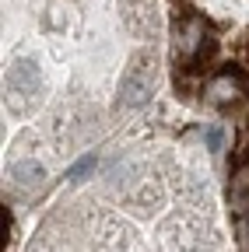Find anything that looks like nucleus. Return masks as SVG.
Returning <instances> with one entry per match:
<instances>
[{"label": "nucleus", "instance_id": "7ed1b4c3", "mask_svg": "<svg viewBox=\"0 0 249 252\" xmlns=\"http://www.w3.org/2000/svg\"><path fill=\"white\" fill-rule=\"evenodd\" d=\"M4 91H7V102L14 112H25L39 98V67L32 60H18L14 67L4 77Z\"/></svg>", "mask_w": 249, "mask_h": 252}, {"label": "nucleus", "instance_id": "20e7f679", "mask_svg": "<svg viewBox=\"0 0 249 252\" xmlns=\"http://www.w3.org/2000/svg\"><path fill=\"white\" fill-rule=\"evenodd\" d=\"M204 94H207L211 105H235L242 94H246V81L235 70H221V74H214L204 84Z\"/></svg>", "mask_w": 249, "mask_h": 252}, {"label": "nucleus", "instance_id": "9d476101", "mask_svg": "<svg viewBox=\"0 0 249 252\" xmlns=\"http://www.w3.org/2000/svg\"><path fill=\"white\" fill-rule=\"evenodd\" d=\"M176 196H179L182 203H200V196H204L200 179H193V175H176Z\"/></svg>", "mask_w": 249, "mask_h": 252}, {"label": "nucleus", "instance_id": "ddd939ff", "mask_svg": "<svg viewBox=\"0 0 249 252\" xmlns=\"http://www.w3.org/2000/svg\"><path fill=\"white\" fill-rule=\"evenodd\" d=\"M0 238H4V245H7V238H11V214H7V207L0 210Z\"/></svg>", "mask_w": 249, "mask_h": 252}, {"label": "nucleus", "instance_id": "0eeeda50", "mask_svg": "<svg viewBox=\"0 0 249 252\" xmlns=\"http://www.w3.org/2000/svg\"><path fill=\"white\" fill-rule=\"evenodd\" d=\"M11 179H14V186L21 193H36L46 182V168L39 161H18V165H11Z\"/></svg>", "mask_w": 249, "mask_h": 252}, {"label": "nucleus", "instance_id": "f03ea898", "mask_svg": "<svg viewBox=\"0 0 249 252\" xmlns=\"http://www.w3.org/2000/svg\"><path fill=\"white\" fill-rule=\"evenodd\" d=\"M151 84H154V56L151 53H137L130 60V67L123 70L119 77V94H116V102L123 109H137L147 102V94H151Z\"/></svg>", "mask_w": 249, "mask_h": 252}, {"label": "nucleus", "instance_id": "6e6552de", "mask_svg": "<svg viewBox=\"0 0 249 252\" xmlns=\"http://www.w3.org/2000/svg\"><path fill=\"white\" fill-rule=\"evenodd\" d=\"M123 18H127V25L134 32H151L154 28V11H151V0H127L123 4Z\"/></svg>", "mask_w": 249, "mask_h": 252}, {"label": "nucleus", "instance_id": "39448f33", "mask_svg": "<svg viewBox=\"0 0 249 252\" xmlns=\"http://www.w3.org/2000/svg\"><path fill=\"white\" fill-rule=\"evenodd\" d=\"M165 200V189L158 179H137V186L127 189V203L134 210H158Z\"/></svg>", "mask_w": 249, "mask_h": 252}, {"label": "nucleus", "instance_id": "f8f14e48", "mask_svg": "<svg viewBox=\"0 0 249 252\" xmlns=\"http://www.w3.org/2000/svg\"><path fill=\"white\" fill-rule=\"evenodd\" d=\"M225 147V126H211L207 130V151H221Z\"/></svg>", "mask_w": 249, "mask_h": 252}, {"label": "nucleus", "instance_id": "f257e3e1", "mask_svg": "<svg viewBox=\"0 0 249 252\" xmlns=\"http://www.w3.org/2000/svg\"><path fill=\"white\" fill-rule=\"evenodd\" d=\"M172 49H176V56L182 60V67H200V63L211 56V49H214L211 32H207V21H204L200 14H186V18H179Z\"/></svg>", "mask_w": 249, "mask_h": 252}, {"label": "nucleus", "instance_id": "9b49d317", "mask_svg": "<svg viewBox=\"0 0 249 252\" xmlns=\"http://www.w3.org/2000/svg\"><path fill=\"white\" fill-rule=\"evenodd\" d=\"M95 165H99V158H95V154H84L81 161H77V165L67 172V179H71V182H84L91 172H95Z\"/></svg>", "mask_w": 249, "mask_h": 252}, {"label": "nucleus", "instance_id": "1a4fd4ad", "mask_svg": "<svg viewBox=\"0 0 249 252\" xmlns=\"http://www.w3.org/2000/svg\"><path fill=\"white\" fill-rule=\"evenodd\" d=\"M228 203L239 217H249V165H242L228 186Z\"/></svg>", "mask_w": 249, "mask_h": 252}, {"label": "nucleus", "instance_id": "423d86ee", "mask_svg": "<svg viewBox=\"0 0 249 252\" xmlns=\"http://www.w3.org/2000/svg\"><path fill=\"white\" fill-rule=\"evenodd\" d=\"M165 235L176 242V249H179V252H193V249L200 245L204 228L197 224L193 217H176V220H169V224H165Z\"/></svg>", "mask_w": 249, "mask_h": 252}]
</instances>
